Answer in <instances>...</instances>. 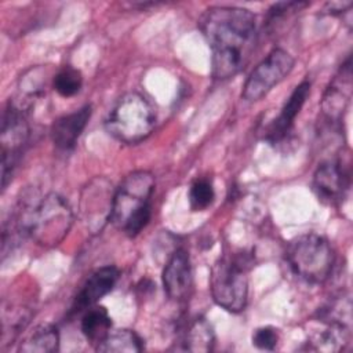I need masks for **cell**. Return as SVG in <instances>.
Here are the masks:
<instances>
[{"label":"cell","instance_id":"cell-1","mask_svg":"<svg viewBox=\"0 0 353 353\" xmlns=\"http://www.w3.org/2000/svg\"><path fill=\"white\" fill-rule=\"evenodd\" d=\"M199 26L212 52V77L228 80L240 73L256 46L255 15L241 7L214 6L203 12Z\"/></svg>","mask_w":353,"mask_h":353},{"label":"cell","instance_id":"cell-2","mask_svg":"<svg viewBox=\"0 0 353 353\" xmlns=\"http://www.w3.org/2000/svg\"><path fill=\"white\" fill-rule=\"evenodd\" d=\"M73 223V211L58 193L41 197H29L19 210L14 229L30 237L41 247H55L69 233Z\"/></svg>","mask_w":353,"mask_h":353},{"label":"cell","instance_id":"cell-3","mask_svg":"<svg viewBox=\"0 0 353 353\" xmlns=\"http://www.w3.org/2000/svg\"><path fill=\"white\" fill-rule=\"evenodd\" d=\"M156 181L149 171L128 174L114 190L110 222L128 237H135L152 216V194Z\"/></svg>","mask_w":353,"mask_h":353},{"label":"cell","instance_id":"cell-4","mask_svg":"<svg viewBox=\"0 0 353 353\" xmlns=\"http://www.w3.org/2000/svg\"><path fill=\"white\" fill-rule=\"evenodd\" d=\"M103 125L114 139L128 145L139 143L152 134L156 125V112L142 94L131 91L114 102Z\"/></svg>","mask_w":353,"mask_h":353},{"label":"cell","instance_id":"cell-5","mask_svg":"<svg viewBox=\"0 0 353 353\" xmlns=\"http://www.w3.org/2000/svg\"><path fill=\"white\" fill-rule=\"evenodd\" d=\"M285 259L291 272L309 284L327 281L335 265V254L330 241L317 233H305L291 240Z\"/></svg>","mask_w":353,"mask_h":353},{"label":"cell","instance_id":"cell-6","mask_svg":"<svg viewBox=\"0 0 353 353\" xmlns=\"http://www.w3.org/2000/svg\"><path fill=\"white\" fill-rule=\"evenodd\" d=\"M210 288L218 306L239 313L244 310L248 298L245 261L240 256H222L211 269Z\"/></svg>","mask_w":353,"mask_h":353},{"label":"cell","instance_id":"cell-7","mask_svg":"<svg viewBox=\"0 0 353 353\" xmlns=\"http://www.w3.org/2000/svg\"><path fill=\"white\" fill-rule=\"evenodd\" d=\"M29 137L26 110L12 101L8 102L1 121V186L7 188L15 165Z\"/></svg>","mask_w":353,"mask_h":353},{"label":"cell","instance_id":"cell-8","mask_svg":"<svg viewBox=\"0 0 353 353\" xmlns=\"http://www.w3.org/2000/svg\"><path fill=\"white\" fill-rule=\"evenodd\" d=\"M294 57L283 48L272 50L247 77L241 97L247 102L262 99L274 85L283 81L294 69Z\"/></svg>","mask_w":353,"mask_h":353},{"label":"cell","instance_id":"cell-9","mask_svg":"<svg viewBox=\"0 0 353 353\" xmlns=\"http://www.w3.org/2000/svg\"><path fill=\"white\" fill-rule=\"evenodd\" d=\"M343 161H324L313 174L312 189L319 201L325 205L339 204L349 190L350 176Z\"/></svg>","mask_w":353,"mask_h":353},{"label":"cell","instance_id":"cell-10","mask_svg":"<svg viewBox=\"0 0 353 353\" xmlns=\"http://www.w3.org/2000/svg\"><path fill=\"white\" fill-rule=\"evenodd\" d=\"M114 192L105 178H97L84 188L81 194V215L87 228L97 233L110 221Z\"/></svg>","mask_w":353,"mask_h":353},{"label":"cell","instance_id":"cell-11","mask_svg":"<svg viewBox=\"0 0 353 353\" xmlns=\"http://www.w3.org/2000/svg\"><path fill=\"white\" fill-rule=\"evenodd\" d=\"M352 98V58L341 65L330 81L321 101V110L328 121H339Z\"/></svg>","mask_w":353,"mask_h":353},{"label":"cell","instance_id":"cell-12","mask_svg":"<svg viewBox=\"0 0 353 353\" xmlns=\"http://www.w3.org/2000/svg\"><path fill=\"white\" fill-rule=\"evenodd\" d=\"M163 287L168 298L176 302L185 301L192 290V265L186 250L176 248L168 258L163 274Z\"/></svg>","mask_w":353,"mask_h":353},{"label":"cell","instance_id":"cell-13","mask_svg":"<svg viewBox=\"0 0 353 353\" xmlns=\"http://www.w3.org/2000/svg\"><path fill=\"white\" fill-rule=\"evenodd\" d=\"M119 277L120 270L112 265L102 266L92 272L83 284L77 296L74 298L72 312L80 313L88 309L90 306L97 305V302H99L105 295H108L114 288L116 283L119 281Z\"/></svg>","mask_w":353,"mask_h":353},{"label":"cell","instance_id":"cell-14","mask_svg":"<svg viewBox=\"0 0 353 353\" xmlns=\"http://www.w3.org/2000/svg\"><path fill=\"white\" fill-rule=\"evenodd\" d=\"M309 94H310V83L307 80H303L301 84L295 87V90L291 92V95L283 105L280 114L269 125V130L265 138L270 143H279L288 137V134L292 130L294 120L299 114Z\"/></svg>","mask_w":353,"mask_h":353},{"label":"cell","instance_id":"cell-15","mask_svg":"<svg viewBox=\"0 0 353 353\" xmlns=\"http://www.w3.org/2000/svg\"><path fill=\"white\" fill-rule=\"evenodd\" d=\"M91 117V105H84L73 113L57 119L51 125V139L59 150H70L76 146Z\"/></svg>","mask_w":353,"mask_h":353},{"label":"cell","instance_id":"cell-16","mask_svg":"<svg viewBox=\"0 0 353 353\" xmlns=\"http://www.w3.org/2000/svg\"><path fill=\"white\" fill-rule=\"evenodd\" d=\"M181 343L189 352H211L215 346V332L211 323L201 316L193 319L188 324Z\"/></svg>","mask_w":353,"mask_h":353},{"label":"cell","instance_id":"cell-17","mask_svg":"<svg viewBox=\"0 0 353 353\" xmlns=\"http://www.w3.org/2000/svg\"><path fill=\"white\" fill-rule=\"evenodd\" d=\"M80 328L85 339L97 346L112 330V319L103 306H90L84 310Z\"/></svg>","mask_w":353,"mask_h":353},{"label":"cell","instance_id":"cell-18","mask_svg":"<svg viewBox=\"0 0 353 353\" xmlns=\"http://www.w3.org/2000/svg\"><path fill=\"white\" fill-rule=\"evenodd\" d=\"M103 353H138L143 349L142 338L132 330H110L101 343L95 346Z\"/></svg>","mask_w":353,"mask_h":353},{"label":"cell","instance_id":"cell-19","mask_svg":"<svg viewBox=\"0 0 353 353\" xmlns=\"http://www.w3.org/2000/svg\"><path fill=\"white\" fill-rule=\"evenodd\" d=\"M59 347V332L51 324L36 327L19 345V352L25 353H50Z\"/></svg>","mask_w":353,"mask_h":353},{"label":"cell","instance_id":"cell-20","mask_svg":"<svg viewBox=\"0 0 353 353\" xmlns=\"http://www.w3.org/2000/svg\"><path fill=\"white\" fill-rule=\"evenodd\" d=\"M83 85V76L80 70L72 68V66H65L61 69L52 81L54 90L63 98H69L76 95Z\"/></svg>","mask_w":353,"mask_h":353},{"label":"cell","instance_id":"cell-21","mask_svg":"<svg viewBox=\"0 0 353 353\" xmlns=\"http://www.w3.org/2000/svg\"><path fill=\"white\" fill-rule=\"evenodd\" d=\"M215 197L212 183L207 178H197L189 189V203L193 211H203L208 208Z\"/></svg>","mask_w":353,"mask_h":353},{"label":"cell","instance_id":"cell-22","mask_svg":"<svg viewBox=\"0 0 353 353\" xmlns=\"http://www.w3.org/2000/svg\"><path fill=\"white\" fill-rule=\"evenodd\" d=\"M279 343V331L274 327H259L252 334V345L261 350H273Z\"/></svg>","mask_w":353,"mask_h":353}]
</instances>
